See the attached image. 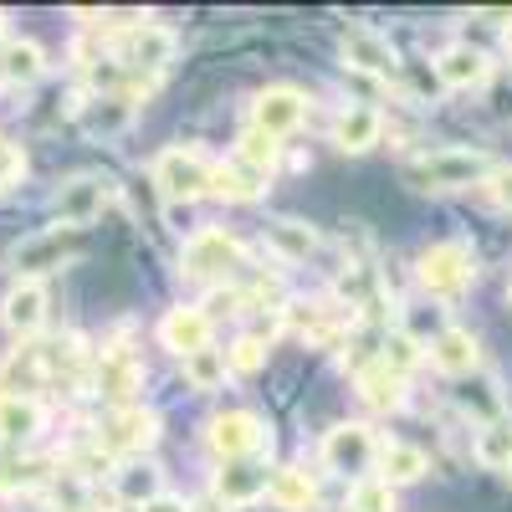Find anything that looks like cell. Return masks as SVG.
<instances>
[{
    "label": "cell",
    "instance_id": "obj_9",
    "mask_svg": "<svg viewBox=\"0 0 512 512\" xmlns=\"http://www.w3.org/2000/svg\"><path fill=\"white\" fill-rule=\"evenodd\" d=\"M159 441V415L149 410V405H118L113 415H108V425L98 431V446L108 451V456H123V461H134V456H144L149 446Z\"/></svg>",
    "mask_w": 512,
    "mask_h": 512
},
{
    "label": "cell",
    "instance_id": "obj_40",
    "mask_svg": "<svg viewBox=\"0 0 512 512\" xmlns=\"http://www.w3.org/2000/svg\"><path fill=\"white\" fill-rule=\"evenodd\" d=\"M21 175H26V154H21L16 144H6V139H0V190L21 185Z\"/></svg>",
    "mask_w": 512,
    "mask_h": 512
},
{
    "label": "cell",
    "instance_id": "obj_21",
    "mask_svg": "<svg viewBox=\"0 0 512 512\" xmlns=\"http://www.w3.org/2000/svg\"><path fill=\"white\" fill-rule=\"evenodd\" d=\"M134 113H139L134 93H93L88 103L77 108V123L88 128L93 139H113V134H123V128L134 123Z\"/></svg>",
    "mask_w": 512,
    "mask_h": 512
},
{
    "label": "cell",
    "instance_id": "obj_42",
    "mask_svg": "<svg viewBox=\"0 0 512 512\" xmlns=\"http://www.w3.org/2000/svg\"><path fill=\"white\" fill-rule=\"evenodd\" d=\"M190 512H231V507H226L221 497H210V492H205V497H195V502H190Z\"/></svg>",
    "mask_w": 512,
    "mask_h": 512
},
{
    "label": "cell",
    "instance_id": "obj_27",
    "mask_svg": "<svg viewBox=\"0 0 512 512\" xmlns=\"http://www.w3.org/2000/svg\"><path fill=\"white\" fill-rule=\"evenodd\" d=\"M41 72H47V52H41V41H31V36L0 41V77H6V82H16V88H31Z\"/></svg>",
    "mask_w": 512,
    "mask_h": 512
},
{
    "label": "cell",
    "instance_id": "obj_1",
    "mask_svg": "<svg viewBox=\"0 0 512 512\" xmlns=\"http://www.w3.org/2000/svg\"><path fill=\"white\" fill-rule=\"evenodd\" d=\"M415 282L436 303H461L477 282V256L466 241H436L415 256Z\"/></svg>",
    "mask_w": 512,
    "mask_h": 512
},
{
    "label": "cell",
    "instance_id": "obj_4",
    "mask_svg": "<svg viewBox=\"0 0 512 512\" xmlns=\"http://www.w3.org/2000/svg\"><path fill=\"white\" fill-rule=\"evenodd\" d=\"M82 251H88V236H82V231H72V226H47V231H36V236L16 241L6 262H11L16 282H41L47 272L72 267Z\"/></svg>",
    "mask_w": 512,
    "mask_h": 512
},
{
    "label": "cell",
    "instance_id": "obj_16",
    "mask_svg": "<svg viewBox=\"0 0 512 512\" xmlns=\"http://www.w3.org/2000/svg\"><path fill=\"white\" fill-rule=\"evenodd\" d=\"M139 390H144V364L128 349H103V359L93 369V395H103L113 405H134Z\"/></svg>",
    "mask_w": 512,
    "mask_h": 512
},
{
    "label": "cell",
    "instance_id": "obj_20",
    "mask_svg": "<svg viewBox=\"0 0 512 512\" xmlns=\"http://www.w3.org/2000/svg\"><path fill=\"white\" fill-rule=\"evenodd\" d=\"M354 390H359V400H364L369 410H400V405H405V390H410V379L374 354L369 364L354 369Z\"/></svg>",
    "mask_w": 512,
    "mask_h": 512
},
{
    "label": "cell",
    "instance_id": "obj_34",
    "mask_svg": "<svg viewBox=\"0 0 512 512\" xmlns=\"http://www.w3.org/2000/svg\"><path fill=\"white\" fill-rule=\"evenodd\" d=\"M277 154H282V144L277 139H267V134H256V128H246V134L236 139V164H246V169H256V175H272L277 169Z\"/></svg>",
    "mask_w": 512,
    "mask_h": 512
},
{
    "label": "cell",
    "instance_id": "obj_37",
    "mask_svg": "<svg viewBox=\"0 0 512 512\" xmlns=\"http://www.w3.org/2000/svg\"><path fill=\"white\" fill-rule=\"evenodd\" d=\"M267 338H256V333H241V338H231L226 344V364H231V374H256L267 364Z\"/></svg>",
    "mask_w": 512,
    "mask_h": 512
},
{
    "label": "cell",
    "instance_id": "obj_10",
    "mask_svg": "<svg viewBox=\"0 0 512 512\" xmlns=\"http://www.w3.org/2000/svg\"><path fill=\"white\" fill-rule=\"evenodd\" d=\"M303 118H308V93H297V88H262L251 98V128L267 139L297 134Z\"/></svg>",
    "mask_w": 512,
    "mask_h": 512
},
{
    "label": "cell",
    "instance_id": "obj_32",
    "mask_svg": "<svg viewBox=\"0 0 512 512\" xmlns=\"http://www.w3.org/2000/svg\"><path fill=\"white\" fill-rule=\"evenodd\" d=\"M472 456L487 466V472H512V425L507 420L482 425L477 441H472Z\"/></svg>",
    "mask_w": 512,
    "mask_h": 512
},
{
    "label": "cell",
    "instance_id": "obj_7",
    "mask_svg": "<svg viewBox=\"0 0 512 512\" xmlns=\"http://www.w3.org/2000/svg\"><path fill=\"white\" fill-rule=\"evenodd\" d=\"M205 441H210V451H216L221 461H251L256 451L272 446V431H267V420L256 410H221V415H210Z\"/></svg>",
    "mask_w": 512,
    "mask_h": 512
},
{
    "label": "cell",
    "instance_id": "obj_43",
    "mask_svg": "<svg viewBox=\"0 0 512 512\" xmlns=\"http://www.w3.org/2000/svg\"><path fill=\"white\" fill-rule=\"evenodd\" d=\"M11 512H52V507H47V502H16Z\"/></svg>",
    "mask_w": 512,
    "mask_h": 512
},
{
    "label": "cell",
    "instance_id": "obj_3",
    "mask_svg": "<svg viewBox=\"0 0 512 512\" xmlns=\"http://www.w3.org/2000/svg\"><path fill=\"white\" fill-rule=\"evenodd\" d=\"M492 175V159L482 149H431V154H420L405 164V180L415 190H466V185H482Z\"/></svg>",
    "mask_w": 512,
    "mask_h": 512
},
{
    "label": "cell",
    "instance_id": "obj_26",
    "mask_svg": "<svg viewBox=\"0 0 512 512\" xmlns=\"http://www.w3.org/2000/svg\"><path fill=\"white\" fill-rule=\"evenodd\" d=\"M267 502L282 512H313L318 507V482L303 472V466H277L267 477Z\"/></svg>",
    "mask_w": 512,
    "mask_h": 512
},
{
    "label": "cell",
    "instance_id": "obj_2",
    "mask_svg": "<svg viewBox=\"0 0 512 512\" xmlns=\"http://www.w3.org/2000/svg\"><path fill=\"white\" fill-rule=\"evenodd\" d=\"M108 57H113V67H123L128 77L154 82V77L164 72V62L175 57V31L159 26V21L118 26V31H108Z\"/></svg>",
    "mask_w": 512,
    "mask_h": 512
},
{
    "label": "cell",
    "instance_id": "obj_17",
    "mask_svg": "<svg viewBox=\"0 0 512 512\" xmlns=\"http://www.w3.org/2000/svg\"><path fill=\"white\" fill-rule=\"evenodd\" d=\"M47 425V405L31 395H0V451H21L41 436Z\"/></svg>",
    "mask_w": 512,
    "mask_h": 512
},
{
    "label": "cell",
    "instance_id": "obj_11",
    "mask_svg": "<svg viewBox=\"0 0 512 512\" xmlns=\"http://www.w3.org/2000/svg\"><path fill=\"white\" fill-rule=\"evenodd\" d=\"M108 195H113V190H108L103 175H72V180L52 195V216H57V226L82 231V226H93V221L103 216Z\"/></svg>",
    "mask_w": 512,
    "mask_h": 512
},
{
    "label": "cell",
    "instance_id": "obj_30",
    "mask_svg": "<svg viewBox=\"0 0 512 512\" xmlns=\"http://www.w3.org/2000/svg\"><path fill=\"white\" fill-rule=\"evenodd\" d=\"M52 472H47V461L31 456V451H0V492L16 497V492H31L41 487Z\"/></svg>",
    "mask_w": 512,
    "mask_h": 512
},
{
    "label": "cell",
    "instance_id": "obj_6",
    "mask_svg": "<svg viewBox=\"0 0 512 512\" xmlns=\"http://www.w3.org/2000/svg\"><path fill=\"white\" fill-rule=\"evenodd\" d=\"M210 175H216V164H210L195 144H169L154 159V185L169 205H190V200L210 195Z\"/></svg>",
    "mask_w": 512,
    "mask_h": 512
},
{
    "label": "cell",
    "instance_id": "obj_44",
    "mask_svg": "<svg viewBox=\"0 0 512 512\" xmlns=\"http://www.w3.org/2000/svg\"><path fill=\"white\" fill-rule=\"evenodd\" d=\"M108 512H139V507H128V502H113V507H108Z\"/></svg>",
    "mask_w": 512,
    "mask_h": 512
},
{
    "label": "cell",
    "instance_id": "obj_29",
    "mask_svg": "<svg viewBox=\"0 0 512 512\" xmlns=\"http://www.w3.org/2000/svg\"><path fill=\"white\" fill-rule=\"evenodd\" d=\"M487 72H492V62L477 47H446L436 57V77L446 82V88H482Z\"/></svg>",
    "mask_w": 512,
    "mask_h": 512
},
{
    "label": "cell",
    "instance_id": "obj_19",
    "mask_svg": "<svg viewBox=\"0 0 512 512\" xmlns=\"http://www.w3.org/2000/svg\"><path fill=\"white\" fill-rule=\"evenodd\" d=\"M210 497H221L226 507H246L256 497H267V466L262 461H221L210 477Z\"/></svg>",
    "mask_w": 512,
    "mask_h": 512
},
{
    "label": "cell",
    "instance_id": "obj_41",
    "mask_svg": "<svg viewBox=\"0 0 512 512\" xmlns=\"http://www.w3.org/2000/svg\"><path fill=\"white\" fill-rule=\"evenodd\" d=\"M139 512H190V502L185 497H175V492H159L154 502H144Z\"/></svg>",
    "mask_w": 512,
    "mask_h": 512
},
{
    "label": "cell",
    "instance_id": "obj_12",
    "mask_svg": "<svg viewBox=\"0 0 512 512\" xmlns=\"http://www.w3.org/2000/svg\"><path fill=\"white\" fill-rule=\"evenodd\" d=\"M47 308L52 297L41 282H16L6 297H0V323L16 333V344H36V333L47 328Z\"/></svg>",
    "mask_w": 512,
    "mask_h": 512
},
{
    "label": "cell",
    "instance_id": "obj_24",
    "mask_svg": "<svg viewBox=\"0 0 512 512\" xmlns=\"http://www.w3.org/2000/svg\"><path fill=\"white\" fill-rule=\"evenodd\" d=\"M159 492H164V472H159L154 461L134 456V461H118V466H113V497H118V502L144 507V502H154Z\"/></svg>",
    "mask_w": 512,
    "mask_h": 512
},
{
    "label": "cell",
    "instance_id": "obj_15",
    "mask_svg": "<svg viewBox=\"0 0 512 512\" xmlns=\"http://www.w3.org/2000/svg\"><path fill=\"white\" fill-rule=\"evenodd\" d=\"M425 359H431L446 379H472L477 364H482V344H477V333H472V328L446 323V333H436L431 344H425Z\"/></svg>",
    "mask_w": 512,
    "mask_h": 512
},
{
    "label": "cell",
    "instance_id": "obj_14",
    "mask_svg": "<svg viewBox=\"0 0 512 512\" xmlns=\"http://www.w3.org/2000/svg\"><path fill=\"white\" fill-rule=\"evenodd\" d=\"M338 47H344V62L369 72V77H395L400 72V52H395V41L374 31V26H349L344 36H338Z\"/></svg>",
    "mask_w": 512,
    "mask_h": 512
},
{
    "label": "cell",
    "instance_id": "obj_33",
    "mask_svg": "<svg viewBox=\"0 0 512 512\" xmlns=\"http://www.w3.org/2000/svg\"><path fill=\"white\" fill-rule=\"evenodd\" d=\"M185 364V379H190V390H200V395H210V390H221L226 384V374H231V364H226V349H200V354H190V359H180Z\"/></svg>",
    "mask_w": 512,
    "mask_h": 512
},
{
    "label": "cell",
    "instance_id": "obj_35",
    "mask_svg": "<svg viewBox=\"0 0 512 512\" xmlns=\"http://www.w3.org/2000/svg\"><path fill=\"white\" fill-rule=\"evenodd\" d=\"M461 410L472 415L477 425H497V420H502V395H497V384L472 374V384L461 390Z\"/></svg>",
    "mask_w": 512,
    "mask_h": 512
},
{
    "label": "cell",
    "instance_id": "obj_22",
    "mask_svg": "<svg viewBox=\"0 0 512 512\" xmlns=\"http://www.w3.org/2000/svg\"><path fill=\"white\" fill-rule=\"evenodd\" d=\"M379 139H384V113L379 108L354 103V108H344V113L333 118V144L344 149V154H369Z\"/></svg>",
    "mask_w": 512,
    "mask_h": 512
},
{
    "label": "cell",
    "instance_id": "obj_36",
    "mask_svg": "<svg viewBox=\"0 0 512 512\" xmlns=\"http://www.w3.org/2000/svg\"><path fill=\"white\" fill-rule=\"evenodd\" d=\"M344 512H395V487L379 482V477L369 472V477H359V482L349 487V507H344Z\"/></svg>",
    "mask_w": 512,
    "mask_h": 512
},
{
    "label": "cell",
    "instance_id": "obj_31",
    "mask_svg": "<svg viewBox=\"0 0 512 512\" xmlns=\"http://www.w3.org/2000/svg\"><path fill=\"white\" fill-rule=\"evenodd\" d=\"M47 507L52 512H93V482L72 472V466H62V472L47 477Z\"/></svg>",
    "mask_w": 512,
    "mask_h": 512
},
{
    "label": "cell",
    "instance_id": "obj_38",
    "mask_svg": "<svg viewBox=\"0 0 512 512\" xmlns=\"http://www.w3.org/2000/svg\"><path fill=\"white\" fill-rule=\"evenodd\" d=\"M379 359H384V364H390V369H400V374L410 379V369H415V364L425 359V349L415 344V338H410V333H400V328H395L390 338H384V349H379Z\"/></svg>",
    "mask_w": 512,
    "mask_h": 512
},
{
    "label": "cell",
    "instance_id": "obj_5",
    "mask_svg": "<svg viewBox=\"0 0 512 512\" xmlns=\"http://www.w3.org/2000/svg\"><path fill=\"white\" fill-rule=\"evenodd\" d=\"M246 262V246L226 231V226H200L185 236V251H180V272L190 282H226L236 267Z\"/></svg>",
    "mask_w": 512,
    "mask_h": 512
},
{
    "label": "cell",
    "instance_id": "obj_39",
    "mask_svg": "<svg viewBox=\"0 0 512 512\" xmlns=\"http://www.w3.org/2000/svg\"><path fill=\"white\" fill-rule=\"evenodd\" d=\"M477 190H482V200H487L492 210L512 216V164H492V175H487Z\"/></svg>",
    "mask_w": 512,
    "mask_h": 512
},
{
    "label": "cell",
    "instance_id": "obj_45",
    "mask_svg": "<svg viewBox=\"0 0 512 512\" xmlns=\"http://www.w3.org/2000/svg\"><path fill=\"white\" fill-rule=\"evenodd\" d=\"M507 303H512V277H507Z\"/></svg>",
    "mask_w": 512,
    "mask_h": 512
},
{
    "label": "cell",
    "instance_id": "obj_23",
    "mask_svg": "<svg viewBox=\"0 0 512 512\" xmlns=\"http://www.w3.org/2000/svg\"><path fill=\"white\" fill-rule=\"evenodd\" d=\"M374 466H379V482H390V487H405V482H420L425 472H431V456H425L415 441H379V456H374Z\"/></svg>",
    "mask_w": 512,
    "mask_h": 512
},
{
    "label": "cell",
    "instance_id": "obj_8",
    "mask_svg": "<svg viewBox=\"0 0 512 512\" xmlns=\"http://www.w3.org/2000/svg\"><path fill=\"white\" fill-rule=\"evenodd\" d=\"M318 456H323L328 472L359 482V477H369V466H374V456H379V441H374V431H369L364 420H338L333 431L323 436Z\"/></svg>",
    "mask_w": 512,
    "mask_h": 512
},
{
    "label": "cell",
    "instance_id": "obj_25",
    "mask_svg": "<svg viewBox=\"0 0 512 512\" xmlns=\"http://www.w3.org/2000/svg\"><path fill=\"white\" fill-rule=\"evenodd\" d=\"M323 236L297 221V216H282V221H267V251L277 256V262H308V256H318Z\"/></svg>",
    "mask_w": 512,
    "mask_h": 512
},
{
    "label": "cell",
    "instance_id": "obj_28",
    "mask_svg": "<svg viewBox=\"0 0 512 512\" xmlns=\"http://www.w3.org/2000/svg\"><path fill=\"white\" fill-rule=\"evenodd\" d=\"M262 190H267V175H256V169H246V164H236V159H221L216 175H210V195L231 200V205L262 200Z\"/></svg>",
    "mask_w": 512,
    "mask_h": 512
},
{
    "label": "cell",
    "instance_id": "obj_13",
    "mask_svg": "<svg viewBox=\"0 0 512 512\" xmlns=\"http://www.w3.org/2000/svg\"><path fill=\"white\" fill-rule=\"evenodd\" d=\"M210 333H216V318H210L200 303H180V308H169L159 318V344L169 354H180V359L210 349Z\"/></svg>",
    "mask_w": 512,
    "mask_h": 512
},
{
    "label": "cell",
    "instance_id": "obj_18",
    "mask_svg": "<svg viewBox=\"0 0 512 512\" xmlns=\"http://www.w3.org/2000/svg\"><path fill=\"white\" fill-rule=\"evenodd\" d=\"M47 379H52V369H47V349L41 344H16L0 359V395H31L36 400V390Z\"/></svg>",
    "mask_w": 512,
    "mask_h": 512
}]
</instances>
